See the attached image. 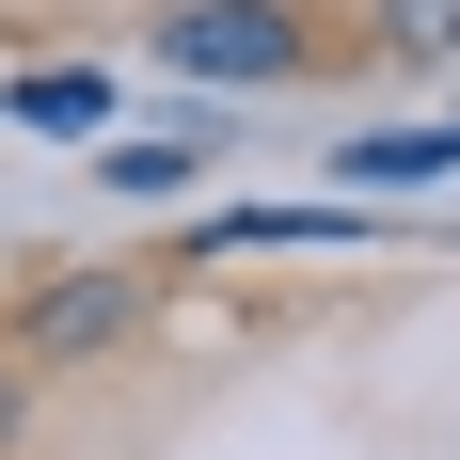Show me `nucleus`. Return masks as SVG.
Returning a JSON list of instances; mask_svg holds the SVG:
<instances>
[{
    "mask_svg": "<svg viewBox=\"0 0 460 460\" xmlns=\"http://www.w3.org/2000/svg\"><path fill=\"white\" fill-rule=\"evenodd\" d=\"M286 0H175V64L190 80H286Z\"/></svg>",
    "mask_w": 460,
    "mask_h": 460,
    "instance_id": "obj_1",
    "label": "nucleus"
},
{
    "mask_svg": "<svg viewBox=\"0 0 460 460\" xmlns=\"http://www.w3.org/2000/svg\"><path fill=\"white\" fill-rule=\"evenodd\" d=\"M445 159H460V128H366L349 143V175H381V190H429Z\"/></svg>",
    "mask_w": 460,
    "mask_h": 460,
    "instance_id": "obj_2",
    "label": "nucleus"
},
{
    "mask_svg": "<svg viewBox=\"0 0 460 460\" xmlns=\"http://www.w3.org/2000/svg\"><path fill=\"white\" fill-rule=\"evenodd\" d=\"M16 111H32V128H64V143H80V128H111V95H95L80 64H48V80H16Z\"/></svg>",
    "mask_w": 460,
    "mask_h": 460,
    "instance_id": "obj_3",
    "label": "nucleus"
},
{
    "mask_svg": "<svg viewBox=\"0 0 460 460\" xmlns=\"http://www.w3.org/2000/svg\"><path fill=\"white\" fill-rule=\"evenodd\" d=\"M381 48H397V64H445V48H460V0H381Z\"/></svg>",
    "mask_w": 460,
    "mask_h": 460,
    "instance_id": "obj_4",
    "label": "nucleus"
},
{
    "mask_svg": "<svg viewBox=\"0 0 460 460\" xmlns=\"http://www.w3.org/2000/svg\"><path fill=\"white\" fill-rule=\"evenodd\" d=\"M95 175H111V190H175V175H190V143H111Z\"/></svg>",
    "mask_w": 460,
    "mask_h": 460,
    "instance_id": "obj_5",
    "label": "nucleus"
}]
</instances>
